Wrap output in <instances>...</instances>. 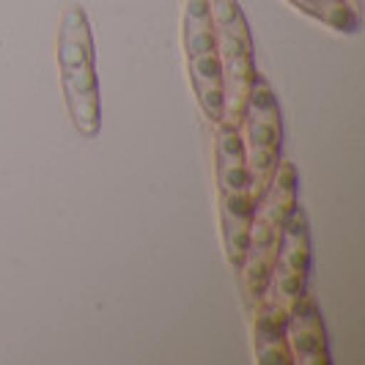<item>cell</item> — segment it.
I'll return each instance as SVG.
<instances>
[{"label":"cell","mask_w":365,"mask_h":365,"mask_svg":"<svg viewBox=\"0 0 365 365\" xmlns=\"http://www.w3.org/2000/svg\"><path fill=\"white\" fill-rule=\"evenodd\" d=\"M58 72L72 127L83 138H96L102 129V93L91 22L83 6H69L63 11L58 31Z\"/></svg>","instance_id":"obj_1"},{"label":"cell","mask_w":365,"mask_h":365,"mask_svg":"<svg viewBox=\"0 0 365 365\" xmlns=\"http://www.w3.org/2000/svg\"><path fill=\"white\" fill-rule=\"evenodd\" d=\"M297 192H299L297 168L292 163H286V160H280L277 170L272 173L269 184H267V190L258 195L253 222H250V234H247V247H245L242 264L237 267V272L242 274V289H245L247 299L253 305L261 302V294L267 289L283 225L292 215V209L299 203Z\"/></svg>","instance_id":"obj_2"},{"label":"cell","mask_w":365,"mask_h":365,"mask_svg":"<svg viewBox=\"0 0 365 365\" xmlns=\"http://www.w3.org/2000/svg\"><path fill=\"white\" fill-rule=\"evenodd\" d=\"M209 14L215 25L220 77H222V113L217 124L237 127L256 77L253 34L239 0H209Z\"/></svg>","instance_id":"obj_3"},{"label":"cell","mask_w":365,"mask_h":365,"mask_svg":"<svg viewBox=\"0 0 365 365\" xmlns=\"http://www.w3.org/2000/svg\"><path fill=\"white\" fill-rule=\"evenodd\" d=\"M247 176H250V195L258 201V195L267 190L272 173L280 165V148H283V118L280 105L272 86L256 72L253 86L247 93V102L237 124Z\"/></svg>","instance_id":"obj_4"},{"label":"cell","mask_w":365,"mask_h":365,"mask_svg":"<svg viewBox=\"0 0 365 365\" xmlns=\"http://www.w3.org/2000/svg\"><path fill=\"white\" fill-rule=\"evenodd\" d=\"M182 44L198 108L212 124H217L222 113V77H220L217 38L209 14V0H187L182 19Z\"/></svg>","instance_id":"obj_5"},{"label":"cell","mask_w":365,"mask_h":365,"mask_svg":"<svg viewBox=\"0 0 365 365\" xmlns=\"http://www.w3.org/2000/svg\"><path fill=\"white\" fill-rule=\"evenodd\" d=\"M308 277H311V231L305 209L297 203L283 225L277 256L267 289L261 294V302L289 313L308 294Z\"/></svg>","instance_id":"obj_6"},{"label":"cell","mask_w":365,"mask_h":365,"mask_svg":"<svg viewBox=\"0 0 365 365\" xmlns=\"http://www.w3.org/2000/svg\"><path fill=\"white\" fill-rule=\"evenodd\" d=\"M286 344L292 363L299 365H327L329 349H327V329L322 322V311L313 297H302L286 316Z\"/></svg>","instance_id":"obj_7"},{"label":"cell","mask_w":365,"mask_h":365,"mask_svg":"<svg viewBox=\"0 0 365 365\" xmlns=\"http://www.w3.org/2000/svg\"><path fill=\"white\" fill-rule=\"evenodd\" d=\"M220 201V237H222V250L225 261L237 269L247 247V234L256 212V198L250 192H231V195H217Z\"/></svg>","instance_id":"obj_8"},{"label":"cell","mask_w":365,"mask_h":365,"mask_svg":"<svg viewBox=\"0 0 365 365\" xmlns=\"http://www.w3.org/2000/svg\"><path fill=\"white\" fill-rule=\"evenodd\" d=\"M215 176H217V195L250 192V176H247V163H245V151H242V140H239L237 127L217 124Z\"/></svg>","instance_id":"obj_9"},{"label":"cell","mask_w":365,"mask_h":365,"mask_svg":"<svg viewBox=\"0 0 365 365\" xmlns=\"http://www.w3.org/2000/svg\"><path fill=\"white\" fill-rule=\"evenodd\" d=\"M286 316L289 313L274 305L258 302L256 319H253V349H256L258 363H292L289 344H286Z\"/></svg>","instance_id":"obj_10"},{"label":"cell","mask_w":365,"mask_h":365,"mask_svg":"<svg viewBox=\"0 0 365 365\" xmlns=\"http://www.w3.org/2000/svg\"><path fill=\"white\" fill-rule=\"evenodd\" d=\"M294 9L311 19L327 25L338 34H357L360 31V11L349 0H289Z\"/></svg>","instance_id":"obj_11"},{"label":"cell","mask_w":365,"mask_h":365,"mask_svg":"<svg viewBox=\"0 0 365 365\" xmlns=\"http://www.w3.org/2000/svg\"><path fill=\"white\" fill-rule=\"evenodd\" d=\"M349 3H351V6H357V0H349Z\"/></svg>","instance_id":"obj_12"}]
</instances>
